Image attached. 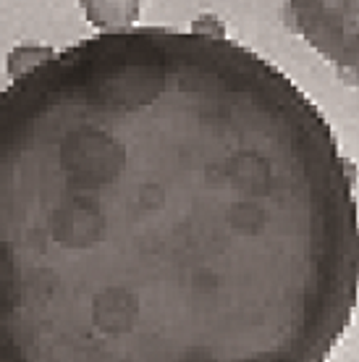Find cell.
<instances>
[{
	"label": "cell",
	"instance_id": "1",
	"mask_svg": "<svg viewBox=\"0 0 359 362\" xmlns=\"http://www.w3.org/2000/svg\"><path fill=\"white\" fill-rule=\"evenodd\" d=\"M357 302L354 168L242 42L100 32L0 92V362H328Z\"/></svg>",
	"mask_w": 359,
	"mask_h": 362
},
{
	"label": "cell",
	"instance_id": "2",
	"mask_svg": "<svg viewBox=\"0 0 359 362\" xmlns=\"http://www.w3.org/2000/svg\"><path fill=\"white\" fill-rule=\"evenodd\" d=\"M139 6L142 0H81L87 21L102 32L134 29V21L139 18Z\"/></svg>",
	"mask_w": 359,
	"mask_h": 362
},
{
	"label": "cell",
	"instance_id": "3",
	"mask_svg": "<svg viewBox=\"0 0 359 362\" xmlns=\"http://www.w3.org/2000/svg\"><path fill=\"white\" fill-rule=\"evenodd\" d=\"M53 55H55V50L53 47H47V45H18L8 53L6 66H8L11 76L18 79V76H24L27 71H32V69L40 66L42 61L53 58Z\"/></svg>",
	"mask_w": 359,
	"mask_h": 362
}]
</instances>
